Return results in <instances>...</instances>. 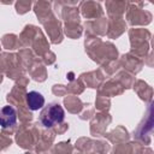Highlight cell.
<instances>
[{"instance_id":"obj_8","label":"cell","mask_w":154,"mask_h":154,"mask_svg":"<svg viewBox=\"0 0 154 154\" xmlns=\"http://www.w3.org/2000/svg\"><path fill=\"white\" fill-rule=\"evenodd\" d=\"M28 83H29V78L25 75L19 77L16 81V84L13 85L12 90L7 94V97H6L7 102L11 106H17V108H18V107L25 105V95H26Z\"/></svg>"},{"instance_id":"obj_40","label":"cell","mask_w":154,"mask_h":154,"mask_svg":"<svg viewBox=\"0 0 154 154\" xmlns=\"http://www.w3.org/2000/svg\"><path fill=\"white\" fill-rule=\"evenodd\" d=\"M2 78H4V77H2V73H1V72H0V83H1V82H2Z\"/></svg>"},{"instance_id":"obj_25","label":"cell","mask_w":154,"mask_h":154,"mask_svg":"<svg viewBox=\"0 0 154 154\" xmlns=\"http://www.w3.org/2000/svg\"><path fill=\"white\" fill-rule=\"evenodd\" d=\"M52 5L53 4L51 1H36L34 4V12L36 17L38 18L40 23H42L45 19H47L53 13Z\"/></svg>"},{"instance_id":"obj_16","label":"cell","mask_w":154,"mask_h":154,"mask_svg":"<svg viewBox=\"0 0 154 154\" xmlns=\"http://www.w3.org/2000/svg\"><path fill=\"white\" fill-rule=\"evenodd\" d=\"M107 25H108V19L103 16L99 19L94 20H87L84 23L85 26V36L93 35V36H103L107 32Z\"/></svg>"},{"instance_id":"obj_10","label":"cell","mask_w":154,"mask_h":154,"mask_svg":"<svg viewBox=\"0 0 154 154\" xmlns=\"http://www.w3.org/2000/svg\"><path fill=\"white\" fill-rule=\"evenodd\" d=\"M46 30V32L48 34V37L51 40L52 43L58 45L63 41V28H61V22L59 20V18L54 14V12L41 23Z\"/></svg>"},{"instance_id":"obj_3","label":"cell","mask_w":154,"mask_h":154,"mask_svg":"<svg viewBox=\"0 0 154 154\" xmlns=\"http://www.w3.org/2000/svg\"><path fill=\"white\" fill-rule=\"evenodd\" d=\"M129 37H130V53L138 57L143 60L146 59L147 54L150 52V37L152 34L149 30L143 28H132L129 30Z\"/></svg>"},{"instance_id":"obj_29","label":"cell","mask_w":154,"mask_h":154,"mask_svg":"<svg viewBox=\"0 0 154 154\" xmlns=\"http://www.w3.org/2000/svg\"><path fill=\"white\" fill-rule=\"evenodd\" d=\"M1 46L7 51H13V49L20 48L19 38L16 34H5L1 37Z\"/></svg>"},{"instance_id":"obj_11","label":"cell","mask_w":154,"mask_h":154,"mask_svg":"<svg viewBox=\"0 0 154 154\" xmlns=\"http://www.w3.org/2000/svg\"><path fill=\"white\" fill-rule=\"evenodd\" d=\"M16 122H17V111L13 106H4L0 108V126L2 131L8 135H12L16 131Z\"/></svg>"},{"instance_id":"obj_14","label":"cell","mask_w":154,"mask_h":154,"mask_svg":"<svg viewBox=\"0 0 154 154\" xmlns=\"http://www.w3.org/2000/svg\"><path fill=\"white\" fill-rule=\"evenodd\" d=\"M78 10L87 20L99 19L105 16L101 4L99 1H81L78 2Z\"/></svg>"},{"instance_id":"obj_21","label":"cell","mask_w":154,"mask_h":154,"mask_svg":"<svg viewBox=\"0 0 154 154\" xmlns=\"http://www.w3.org/2000/svg\"><path fill=\"white\" fill-rule=\"evenodd\" d=\"M103 137H106L113 144H119V143L128 142L129 138H130V135H129L128 130L123 125H119L116 129H113L111 132H106L103 135Z\"/></svg>"},{"instance_id":"obj_18","label":"cell","mask_w":154,"mask_h":154,"mask_svg":"<svg viewBox=\"0 0 154 154\" xmlns=\"http://www.w3.org/2000/svg\"><path fill=\"white\" fill-rule=\"evenodd\" d=\"M108 25H107V32L106 35L108 38H118L120 35H123L126 30V22L123 17L120 18H107Z\"/></svg>"},{"instance_id":"obj_19","label":"cell","mask_w":154,"mask_h":154,"mask_svg":"<svg viewBox=\"0 0 154 154\" xmlns=\"http://www.w3.org/2000/svg\"><path fill=\"white\" fill-rule=\"evenodd\" d=\"M79 79L83 82L84 87L88 88H93V89H97L99 85L102 83V81L105 79L103 75L101 73L100 69L95 70V71H89V72H83L79 75Z\"/></svg>"},{"instance_id":"obj_22","label":"cell","mask_w":154,"mask_h":154,"mask_svg":"<svg viewBox=\"0 0 154 154\" xmlns=\"http://www.w3.org/2000/svg\"><path fill=\"white\" fill-rule=\"evenodd\" d=\"M26 70H28L30 77L36 82H43L47 78V70H46L43 63L41 60H38L37 58L32 61V64Z\"/></svg>"},{"instance_id":"obj_36","label":"cell","mask_w":154,"mask_h":154,"mask_svg":"<svg viewBox=\"0 0 154 154\" xmlns=\"http://www.w3.org/2000/svg\"><path fill=\"white\" fill-rule=\"evenodd\" d=\"M11 144H12V138L10 137V135L6 134L5 131H1L0 132V150L7 149Z\"/></svg>"},{"instance_id":"obj_35","label":"cell","mask_w":154,"mask_h":154,"mask_svg":"<svg viewBox=\"0 0 154 154\" xmlns=\"http://www.w3.org/2000/svg\"><path fill=\"white\" fill-rule=\"evenodd\" d=\"M94 114H95V108L93 107V105L90 102H88V103H84V107L79 113V119H82V120L91 119L94 117Z\"/></svg>"},{"instance_id":"obj_13","label":"cell","mask_w":154,"mask_h":154,"mask_svg":"<svg viewBox=\"0 0 154 154\" xmlns=\"http://www.w3.org/2000/svg\"><path fill=\"white\" fill-rule=\"evenodd\" d=\"M111 154H153V150L140 142H125L116 144Z\"/></svg>"},{"instance_id":"obj_2","label":"cell","mask_w":154,"mask_h":154,"mask_svg":"<svg viewBox=\"0 0 154 154\" xmlns=\"http://www.w3.org/2000/svg\"><path fill=\"white\" fill-rule=\"evenodd\" d=\"M20 48H30L35 55L42 58L49 49V43L46 40L42 30L32 24L24 26L23 31L18 36Z\"/></svg>"},{"instance_id":"obj_1","label":"cell","mask_w":154,"mask_h":154,"mask_svg":"<svg viewBox=\"0 0 154 154\" xmlns=\"http://www.w3.org/2000/svg\"><path fill=\"white\" fill-rule=\"evenodd\" d=\"M84 47L87 54L91 58V60L100 65H105L118 59V51L116 46L111 42H103L97 36H85Z\"/></svg>"},{"instance_id":"obj_32","label":"cell","mask_w":154,"mask_h":154,"mask_svg":"<svg viewBox=\"0 0 154 154\" xmlns=\"http://www.w3.org/2000/svg\"><path fill=\"white\" fill-rule=\"evenodd\" d=\"M17 117L19 118V122L22 124H29L32 119H34V116H32V112L26 107V105L24 106H20L18 107V111H17Z\"/></svg>"},{"instance_id":"obj_5","label":"cell","mask_w":154,"mask_h":154,"mask_svg":"<svg viewBox=\"0 0 154 154\" xmlns=\"http://www.w3.org/2000/svg\"><path fill=\"white\" fill-rule=\"evenodd\" d=\"M24 69L19 61V58L16 53L4 52L0 53V72L6 77L17 81L19 77L24 76Z\"/></svg>"},{"instance_id":"obj_38","label":"cell","mask_w":154,"mask_h":154,"mask_svg":"<svg viewBox=\"0 0 154 154\" xmlns=\"http://www.w3.org/2000/svg\"><path fill=\"white\" fill-rule=\"evenodd\" d=\"M41 60H42L43 65H52V64H54V61H55V54H54L52 51H48V52L41 58Z\"/></svg>"},{"instance_id":"obj_30","label":"cell","mask_w":154,"mask_h":154,"mask_svg":"<svg viewBox=\"0 0 154 154\" xmlns=\"http://www.w3.org/2000/svg\"><path fill=\"white\" fill-rule=\"evenodd\" d=\"M51 154H73V147L71 146L70 141L59 142L52 147Z\"/></svg>"},{"instance_id":"obj_23","label":"cell","mask_w":154,"mask_h":154,"mask_svg":"<svg viewBox=\"0 0 154 154\" xmlns=\"http://www.w3.org/2000/svg\"><path fill=\"white\" fill-rule=\"evenodd\" d=\"M128 1H106L108 18H120L126 11Z\"/></svg>"},{"instance_id":"obj_12","label":"cell","mask_w":154,"mask_h":154,"mask_svg":"<svg viewBox=\"0 0 154 154\" xmlns=\"http://www.w3.org/2000/svg\"><path fill=\"white\" fill-rule=\"evenodd\" d=\"M111 122H112V117L109 116L108 112H99L94 114V117L90 120V135L95 137L103 136Z\"/></svg>"},{"instance_id":"obj_37","label":"cell","mask_w":154,"mask_h":154,"mask_svg":"<svg viewBox=\"0 0 154 154\" xmlns=\"http://www.w3.org/2000/svg\"><path fill=\"white\" fill-rule=\"evenodd\" d=\"M52 93L55 95V96H64L67 94L66 91V87L63 85V84H54L52 87Z\"/></svg>"},{"instance_id":"obj_7","label":"cell","mask_w":154,"mask_h":154,"mask_svg":"<svg viewBox=\"0 0 154 154\" xmlns=\"http://www.w3.org/2000/svg\"><path fill=\"white\" fill-rule=\"evenodd\" d=\"M144 2H128L126 6V22L135 25H148L152 22V13L143 8Z\"/></svg>"},{"instance_id":"obj_26","label":"cell","mask_w":154,"mask_h":154,"mask_svg":"<svg viewBox=\"0 0 154 154\" xmlns=\"http://www.w3.org/2000/svg\"><path fill=\"white\" fill-rule=\"evenodd\" d=\"M64 106L67 112L72 114H79L84 107V102H82L81 99L76 95H69L64 99Z\"/></svg>"},{"instance_id":"obj_20","label":"cell","mask_w":154,"mask_h":154,"mask_svg":"<svg viewBox=\"0 0 154 154\" xmlns=\"http://www.w3.org/2000/svg\"><path fill=\"white\" fill-rule=\"evenodd\" d=\"M132 88L142 101H144L146 103H150L153 97V89L148 83H146L142 79H136Z\"/></svg>"},{"instance_id":"obj_31","label":"cell","mask_w":154,"mask_h":154,"mask_svg":"<svg viewBox=\"0 0 154 154\" xmlns=\"http://www.w3.org/2000/svg\"><path fill=\"white\" fill-rule=\"evenodd\" d=\"M66 87V91L72 94V95H78V94H82L83 90H84V84L83 82L79 79V78H73L72 81H70V83Z\"/></svg>"},{"instance_id":"obj_41","label":"cell","mask_w":154,"mask_h":154,"mask_svg":"<svg viewBox=\"0 0 154 154\" xmlns=\"http://www.w3.org/2000/svg\"><path fill=\"white\" fill-rule=\"evenodd\" d=\"M24 154H31V153H29V152H28V153H24Z\"/></svg>"},{"instance_id":"obj_15","label":"cell","mask_w":154,"mask_h":154,"mask_svg":"<svg viewBox=\"0 0 154 154\" xmlns=\"http://www.w3.org/2000/svg\"><path fill=\"white\" fill-rule=\"evenodd\" d=\"M119 64H120V67H123L125 71H128L129 73L135 76L142 70V67L144 65V60L140 59L138 57H136L129 52L119 59Z\"/></svg>"},{"instance_id":"obj_28","label":"cell","mask_w":154,"mask_h":154,"mask_svg":"<svg viewBox=\"0 0 154 154\" xmlns=\"http://www.w3.org/2000/svg\"><path fill=\"white\" fill-rule=\"evenodd\" d=\"M63 31L65 32L67 37L75 40V38L81 37L83 32V26L81 25V23H65Z\"/></svg>"},{"instance_id":"obj_17","label":"cell","mask_w":154,"mask_h":154,"mask_svg":"<svg viewBox=\"0 0 154 154\" xmlns=\"http://www.w3.org/2000/svg\"><path fill=\"white\" fill-rule=\"evenodd\" d=\"M124 88L114 79V78H111L106 82H102L99 88H97V94L99 95H102L105 97H112V96H116V95H120L124 93Z\"/></svg>"},{"instance_id":"obj_4","label":"cell","mask_w":154,"mask_h":154,"mask_svg":"<svg viewBox=\"0 0 154 154\" xmlns=\"http://www.w3.org/2000/svg\"><path fill=\"white\" fill-rule=\"evenodd\" d=\"M41 130L42 129L38 126V123H35L31 125L30 124H22L16 130L14 140L20 148L31 150L38 141Z\"/></svg>"},{"instance_id":"obj_9","label":"cell","mask_w":154,"mask_h":154,"mask_svg":"<svg viewBox=\"0 0 154 154\" xmlns=\"http://www.w3.org/2000/svg\"><path fill=\"white\" fill-rule=\"evenodd\" d=\"M152 130H153V108L149 105L144 118L138 124L137 129L134 131V136L137 140V142H141V143H144V144H149L150 143Z\"/></svg>"},{"instance_id":"obj_39","label":"cell","mask_w":154,"mask_h":154,"mask_svg":"<svg viewBox=\"0 0 154 154\" xmlns=\"http://www.w3.org/2000/svg\"><path fill=\"white\" fill-rule=\"evenodd\" d=\"M52 130H53V132H54L55 135H61V134H64V132H66V131L69 130V123H64V122H63L61 124L54 126Z\"/></svg>"},{"instance_id":"obj_34","label":"cell","mask_w":154,"mask_h":154,"mask_svg":"<svg viewBox=\"0 0 154 154\" xmlns=\"http://www.w3.org/2000/svg\"><path fill=\"white\" fill-rule=\"evenodd\" d=\"M31 5L32 2L30 0H19L14 4V7H16V12L18 14H25L26 12L30 11L31 8Z\"/></svg>"},{"instance_id":"obj_27","label":"cell","mask_w":154,"mask_h":154,"mask_svg":"<svg viewBox=\"0 0 154 154\" xmlns=\"http://www.w3.org/2000/svg\"><path fill=\"white\" fill-rule=\"evenodd\" d=\"M114 79L124 88V89H129V88H132L134 83H135V76L129 73L128 71L125 70H119L116 72V76H114Z\"/></svg>"},{"instance_id":"obj_6","label":"cell","mask_w":154,"mask_h":154,"mask_svg":"<svg viewBox=\"0 0 154 154\" xmlns=\"http://www.w3.org/2000/svg\"><path fill=\"white\" fill-rule=\"evenodd\" d=\"M65 118V112L63 106L58 102H51L42 108L40 113V123L46 129H53L54 126L61 124Z\"/></svg>"},{"instance_id":"obj_24","label":"cell","mask_w":154,"mask_h":154,"mask_svg":"<svg viewBox=\"0 0 154 154\" xmlns=\"http://www.w3.org/2000/svg\"><path fill=\"white\" fill-rule=\"evenodd\" d=\"M25 105L30 111H37L43 107L45 97L41 93L31 90V91L26 93V95H25Z\"/></svg>"},{"instance_id":"obj_33","label":"cell","mask_w":154,"mask_h":154,"mask_svg":"<svg viewBox=\"0 0 154 154\" xmlns=\"http://www.w3.org/2000/svg\"><path fill=\"white\" fill-rule=\"evenodd\" d=\"M109 107H111V100L108 97H105L97 94L96 100H95V108L99 112H108Z\"/></svg>"}]
</instances>
